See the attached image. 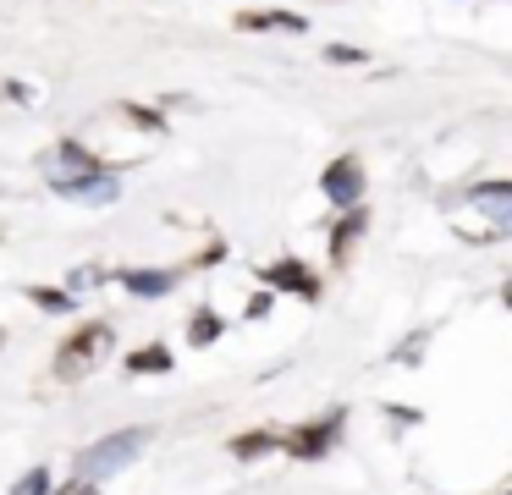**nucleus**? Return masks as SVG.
<instances>
[{
  "mask_svg": "<svg viewBox=\"0 0 512 495\" xmlns=\"http://www.w3.org/2000/svg\"><path fill=\"white\" fill-rule=\"evenodd\" d=\"M144 429H122V435H105V440H94L89 451L78 457V479L83 484H94V479H111V473H122L127 462L144 451Z\"/></svg>",
  "mask_w": 512,
  "mask_h": 495,
  "instance_id": "nucleus-1",
  "label": "nucleus"
},
{
  "mask_svg": "<svg viewBox=\"0 0 512 495\" xmlns=\"http://www.w3.org/2000/svg\"><path fill=\"white\" fill-rule=\"evenodd\" d=\"M111 341H116L111 325H83V330H72V336L61 341V352H56V380H83V374H89L94 363L111 352Z\"/></svg>",
  "mask_w": 512,
  "mask_h": 495,
  "instance_id": "nucleus-2",
  "label": "nucleus"
},
{
  "mask_svg": "<svg viewBox=\"0 0 512 495\" xmlns=\"http://www.w3.org/2000/svg\"><path fill=\"white\" fill-rule=\"evenodd\" d=\"M320 187H325L331 204H358V193H364V160H358V154L331 160V165H325V176H320Z\"/></svg>",
  "mask_w": 512,
  "mask_h": 495,
  "instance_id": "nucleus-3",
  "label": "nucleus"
},
{
  "mask_svg": "<svg viewBox=\"0 0 512 495\" xmlns=\"http://www.w3.org/2000/svg\"><path fill=\"white\" fill-rule=\"evenodd\" d=\"M336 429H342V413H331V418H325V424H303V429H292V435L281 440V446H287V451H292V457H298V462H320L325 451H331Z\"/></svg>",
  "mask_w": 512,
  "mask_h": 495,
  "instance_id": "nucleus-4",
  "label": "nucleus"
},
{
  "mask_svg": "<svg viewBox=\"0 0 512 495\" xmlns=\"http://www.w3.org/2000/svg\"><path fill=\"white\" fill-rule=\"evenodd\" d=\"M474 204L496 220V237H512V182H485L474 187Z\"/></svg>",
  "mask_w": 512,
  "mask_h": 495,
  "instance_id": "nucleus-5",
  "label": "nucleus"
},
{
  "mask_svg": "<svg viewBox=\"0 0 512 495\" xmlns=\"http://www.w3.org/2000/svg\"><path fill=\"white\" fill-rule=\"evenodd\" d=\"M265 286H276V292H298V297H320V281H314L309 270H303L298 259H281L265 270Z\"/></svg>",
  "mask_w": 512,
  "mask_h": 495,
  "instance_id": "nucleus-6",
  "label": "nucleus"
},
{
  "mask_svg": "<svg viewBox=\"0 0 512 495\" xmlns=\"http://www.w3.org/2000/svg\"><path fill=\"white\" fill-rule=\"evenodd\" d=\"M67 198H83V204H111L116 198V176L111 171H89V176H72V182H56Z\"/></svg>",
  "mask_w": 512,
  "mask_h": 495,
  "instance_id": "nucleus-7",
  "label": "nucleus"
},
{
  "mask_svg": "<svg viewBox=\"0 0 512 495\" xmlns=\"http://www.w3.org/2000/svg\"><path fill=\"white\" fill-rule=\"evenodd\" d=\"M89 171H100V160H94L83 143H61L56 160H50V176H56V182H72V176H89Z\"/></svg>",
  "mask_w": 512,
  "mask_h": 495,
  "instance_id": "nucleus-8",
  "label": "nucleus"
},
{
  "mask_svg": "<svg viewBox=\"0 0 512 495\" xmlns=\"http://www.w3.org/2000/svg\"><path fill=\"white\" fill-rule=\"evenodd\" d=\"M237 28H248V33H259V28L303 33V17H298V11H243V17H237Z\"/></svg>",
  "mask_w": 512,
  "mask_h": 495,
  "instance_id": "nucleus-9",
  "label": "nucleus"
},
{
  "mask_svg": "<svg viewBox=\"0 0 512 495\" xmlns=\"http://www.w3.org/2000/svg\"><path fill=\"white\" fill-rule=\"evenodd\" d=\"M122 281H127V292H133V297H160V292H171L177 275H171V270H127Z\"/></svg>",
  "mask_w": 512,
  "mask_h": 495,
  "instance_id": "nucleus-10",
  "label": "nucleus"
},
{
  "mask_svg": "<svg viewBox=\"0 0 512 495\" xmlns=\"http://www.w3.org/2000/svg\"><path fill=\"white\" fill-rule=\"evenodd\" d=\"M364 226H369V215H364V209H347V220L331 231V253H336V259H347V253H353V242L364 237Z\"/></svg>",
  "mask_w": 512,
  "mask_h": 495,
  "instance_id": "nucleus-11",
  "label": "nucleus"
},
{
  "mask_svg": "<svg viewBox=\"0 0 512 495\" xmlns=\"http://www.w3.org/2000/svg\"><path fill=\"white\" fill-rule=\"evenodd\" d=\"M127 369H133V374H166L171 369V352L166 347H138L133 358H127Z\"/></svg>",
  "mask_w": 512,
  "mask_h": 495,
  "instance_id": "nucleus-12",
  "label": "nucleus"
},
{
  "mask_svg": "<svg viewBox=\"0 0 512 495\" xmlns=\"http://www.w3.org/2000/svg\"><path fill=\"white\" fill-rule=\"evenodd\" d=\"M276 446H281L276 435L254 429V435H237V440H232V457H265V451H276Z\"/></svg>",
  "mask_w": 512,
  "mask_h": 495,
  "instance_id": "nucleus-13",
  "label": "nucleus"
},
{
  "mask_svg": "<svg viewBox=\"0 0 512 495\" xmlns=\"http://www.w3.org/2000/svg\"><path fill=\"white\" fill-rule=\"evenodd\" d=\"M215 336H221V319H215L210 308H199V314H193V330H188V341H193V347H210Z\"/></svg>",
  "mask_w": 512,
  "mask_h": 495,
  "instance_id": "nucleus-14",
  "label": "nucleus"
},
{
  "mask_svg": "<svg viewBox=\"0 0 512 495\" xmlns=\"http://www.w3.org/2000/svg\"><path fill=\"white\" fill-rule=\"evenodd\" d=\"M50 490V473L45 468H34V473H23V479L12 484V495H45Z\"/></svg>",
  "mask_w": 512,
  "mask_h": 495,
  "instance_id": "nucleus-15",
  "label": "nucleus"
},
{
  "mask_svg": "<svg viewBox=\"0 0 512 495\" xmlns=\"http://www.w3.org/2000/svg\"><path fill=\"white\" fill-rule=\"evenodd\" d=\"M325 61H336V66H358V61H364V50H353V44H331V50H325Z\"/></svg>",
  "mask_w": 512,
  "mask_h": 495,
  "instance_id": "nucleus-16",
  "label": "nucleus"
},
{
  "mask_svg": "<svg viewBox=\"0 0 512 495\" xmlns=\"http://www.w3.org/2000/svg\"><path fill=\"white\" fill-rule=\"evenodd\" d=\"M34 303H45V308H56V314H61L72 297H67V292H50V286H34Z\"/></svg>",
  "mask_w": 512,
  "mask_h": 495,
  "instance_id": "nucleus-17",
  "label": "nucleus"
},
{
  "mask_svg": "<svg viewBox=\"0 0 512 495\" xmlns=\"http://www.w3.org/2000/svg\"><path fill=\"white\" fill-rule=\"evenodd\" d=\"M72 495H94V490H89V484H78V490H72Z\"/></svg>",
  "mask_w": 512,
  "mask_h": 495,
  "instance_id": "nucleus-18",
  "label": "nucleus"
}]
</instances>
